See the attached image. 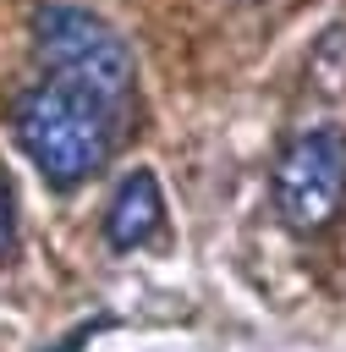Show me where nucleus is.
<instances>
[{"instance_id": "obj_1", "label": "nucleus", "mask_w": 346, "mask_h": 352, "mask_svg": "<svg viewBox=\"0 0 346 352\" xmlns=\"http://www.w3.org/2000/svg\"><path fill=\"white\" fill-rule=\"evenodd\" d=\"M16 143L55 187H71L104 165L110 121H104L99 99L77 94L66 82H38L16 99Z\"/></svg>"}, {"instance_id": "obj_2", "label": "nucleus", "mask_w": 346, "mask_h": 352, "mask_svg": "<svg viewBox=\"0 0 346 352\" xmlns=\"http://www.w3.org/2000/svg\"><path fill=\"white\" fill-rule=\"evenodd\" d=\"M33 44L66 77V88H77V94H88L99 104L115 99V94H126V82H132V50H126V38L104 16L82 11V6H44L33 16Z\"/></svg>"}, {"instance_id": "obj_3", "label": "nucleus", "mask_w": 346, "mask_h": 352, "mask_svg": "<svg viewBox=\"0 0 346 352\" xmlns=\"http://www.w3.org/2000/svg\"><path fill=\"white\" fill-rule=\"evenodd\" d=\"M346 198V132L319 126L280 148L275 160V209L291 231L313 236L341 214Z\"/></svg>"}, {"instance_id": "obj_4", "label": "nucleus", "mask_w": 346, "mask_h": 352, "mask_svg": "<svg viewBox=\"0 0 346 352\" xmlns=\"http://www.w3.org/2000/svg\"><path fill=\"white\" fill-rule=\"evenodd\" d=\"M159 226H165V198H159L154 170L121 176L115 192H110V204H104V236H110V248H121V253L143 248Z\"/></svg>"}, {"instance_id": "obj_5", "label": "nucleus", "mask_w": 346, "mask_h": 352, "mask_svg": "<svg viewBox=\"0 0 346 352\" xmlns=\"http://www.w3.org/2000/svg\"><path fill=\"white\" fill-rule=\"evenodd\" d=\"M16 248V204H11V192H5V182H0V258Z\"/></svg>"}]
</instances>
